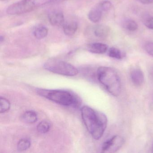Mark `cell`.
I'll list each match as a JSON object with an SVG mask.
<instances>
[{
	"label": "cell",
	"instance_id": "cell-1",
	"mask_svg": "<svg viewBox=\"0 0 153 153\" xmlns=\"http://www.w3.org/2000/svg\"><path fill=\"white\" fill-rule=\"evenodd\" d=\"M81 114L85 126L93 138L97 140L100 139L107 127L106 115L87 105L81 108Z\"/></svg>",
	"mask_w": 153,
	"mask_h": 153
},
{
	"label": "cell",
	"instance_id": "cell-2",
	"mask_svg": "<svg viewBox=\"0 0 153 153\" xmlns=\"http://www.w3.org/2000/svg\"><path fill=\"white\" fill-rule=\"evenodd\" d=\"M98 81L105 89L114 96L117 97L120 94L121 83L117 72L111 68L100 67L97 71Z\"/></svg>",
	"mask_w": 153,
	"mask_h": 153
},
{
	"label": "cell",
	"instance_id": "cell-3",
	"mask_svg": "<svg viewBox=\"0 0 153 153\" xmlns=\"http://www.w3.org/2000/svg\"><path fill=\"white\" fill-rule=\"evenodd\" d=\"M36 93L42 97L63 106L76 107L79 102L78 98L74 94L66 90L38 89Z\"/></svg>",
	"mask_w": 153,
	"mask_h": 153
},
{
	"label": "cell",
	"instance_id": "cell-4",
	"mask_svg": "<svg viewBox=\"0 0 153 153\" xmlns=\"http://www.w3.org/2000/svg\"><path fill=\"white\" fill-rule=\"evenodd\" d=\"M64 1L66 0H21L9 6L7 9V12L9 15H20L50 3Z\"/></svg>",
	"mask_w": 153,
	"mask_h": 153
},
{
	"label": "cell",
	"instance_id": "cell-5",
	"mask_svg": "<svg viewBox=\"0 0 153 153\" xmlns=\"http://www.w3.org/2000/svg\"><path fill=\"white\" fill-rule=\"evenodd\" d=\"M46 70L63 76H74L79 73L78 70L73 65L66 62L56 59L48 60L44 64Z\"/></svg>",
	"mask_w": 153,
	"mask_h": 153
},
{
	"label": "cell",
	"instance_id": "cell-6",
	"mask_svg": "<svg viewBox=\"0 0 153 153\" xmlns=\"http://www.w3.org/2000/svg\"><path fill=\"white\" fill-rule=\"evenodd\" d=\"M124 139L123 137L116 135L106 140L102 146L103 153H114L117 152L123 146Z\"/></svg>",
	"mask_w": 153,
	"mask_h": 153
},
{
	"label": "cell",
	"instance_id": "cell-7",
	"mask_svg": "<svg viewBox=\"0 0 153 153\" xmlns=\"http://www.w3.org/2000/svg\"><path fill=\"white\" fill-rule=\"evenodd\" d=\"M130 78L133 84L137 86L141 85L145 80L144 73L139 68H135L131 71Z\"/></svg>",
	"mask_w": 153,
	"mask_h": 153
},
{
	"label": "cell",
	"instance_id": "cell-8",
	"mask_svg": "<svg viewBox=\"0 0 153 153\" xmlns=\"http://www.w3.org/2000/svg\"><path fill=\"white\" fill-rule=\"evenodd\" d=\"M93 32L95 37L100 39H104L109 35L110 29L109 27L105 25H97L94 27Z\"/></svg>",
	"mask_w": 153,
	"mask_h": 153
},
{
	"label": "cell",
	"instance_id": "cell-9",
	"mask_svg": "<svg viewBox=\"0 0 153 153\" xmlns=\"http://www.w3.org/2000/svg\"><path fill=\"white\" fill-rule=\"evenodd\" d=\"M49 20L52 25H61L64 22V15L61 11H53L49 14Z\"/></svg>",
	"mask_w": 153,
	"mask_h": 153
},
{
	"label": "cell",
	"instance_id": "cell-10",
	"mask_svg": "<svg viewBox=\"0 0 153 153\" xmlns=\"http://www.w3.org/2000/svg\"><path fill=\"white\" fill-rule=\"evenodd\" d=\"M87 48L88 50L92 53L103 54L108 50V46L102 43L95 42L89 44Z\"/></svg>",
	"mask_w": 153,
	"mask_h": 153
},
{
	"label": "cell",
	"instance_id": "cell-11",
	"mask_svg": "<svg viewBox=\"0 0 153 153\" xmlns=\"http://www.w3.org/2000/svg\"><path fill=\"white\" fill-rule=\"evenodd\" d=\"M78 25L75 21H71L65 23L63 26L64 33L68 36H72L75 34L77 30Z\"/></svg>",
	"mask_w": 153,
	"mask_h": 153
},
{
	"label": "cell",
	"instance_id": "cell-12",
	"mask_svg": "<svg viewBox=\"0 0 153 153\" xmlns=\"http://www.w3.org/2000/svg\"><path fill=\"white\" fill-rule=\"evenodd\" d=\"M103 11L101 9L97 6L89 11L88 14V17L89 20L93 23H97L102 19Z\"/></svg>",
	"mask_w": 153,
	"mask_h": 153
},
{
	"label": "cell",
	"instance_id": "cell-13",
	"mask_svg": "<svg viewBox=\"0 0 153 153\" xmlns=\"http://www.w3.org/2000/svg\"><path fill=\"white\" fill-rule=\"evenodd\" d=\"M22 119L26 123H35L37 120V114L33 111H27L22 115Z\"/></svg>",
	"mask_w": 153,
	"mask_h": 153
},
{
	"label": "cell",
	"instance_id": "cell-14",
	"mask_svg": "<svg viewBox=\"0 0 153 153\" xmlns=\"http://www.w3.org/2000/svg\"><path fill=\"white\" fill-rule=\"evenodd\" d=\"M48 29L44 26H39L34 30L33 35L37 39H42L47 36Z\"/></svg>",
	"mask_w": 153,
	"mask_h": 153
},
{
	"label": "cell",
	"instance_id": "cell-15",
	"mask_svg": "<svg viewBox=\"0 0 153 153\" xmlns=\"http://www.w3.org/2000/svg\"><path fill=\"white\" fill-rule=\"evenodd\" d=\"M31 145V140L29 138L21 139L17 144V149L19 152L26 151L30 148Z\"/></svg>",
	"mask_w": 153,
	"mask_h": 153
},
{
	"label": "cell",
	"instance_id": "cell-16",
	"mask_svg": "<svg viewBox=\"0 0 153 153\" xmlns=\"http://www.w3.org/2000/svg\"><path fill=\"white\" fill-rule=\"evenodd\" d=\"M108 55L111 58L116 59H121L124 57L123 53L115 47H111L108 50Z\"/></svg>",
	"mask_w": 153,
	"mask_h": 153
},
{
	"label": "cell",
	"instance_id": "cell-17",
	"mask_svg": "<svg viewBox=\"0 0 153 153\" xmlns=\"http://www.w3.org/2000/svg\"><path fill=\"white\" fill-rule=\"evenodd\" d=\"M123 26L125 29L130 32H135L137 30V24L134 20L131 19L125 20L123 23Z\"/></svg>",
	"mask_w": 153,
	"mask_h": 153
},
{
	"label": "cell",
	"instance_id": "cell-18",
	"mask_svg": "<svg viewBox=\"0 0 153 153\" xmlns=\"http://www.w3.org/2000/svg\"><path fill=\"white\" fill-rule=\"evenodd\" d=\"M51 128L50 123L47 121L43 120L37 125L36 129L37 131L41 133L44 134L49 131Z\"/></svg>",
	"mask_w": 153,
	"mask_h": 153
},
{
	"label": "cell",
	"instance_id": "cell-19",
	"mask_svg": "<svg viewBox=\"0 0 153 153\" xmlns=\"http://www.w3.org/2000/svg\"><path fill=\"white\" fill-rule=\"evenodd\" d=\"M10 107V103L8 100L5 97H1L0 103V113H4L8 111Z\"/></svg>",
	"mask_w": 153,
	"mask_h": 153
},
{
	"label": "cell",
	"instance_id": "cell-20",
	"mask_svg": "<svg viewBox=\"0 0 153 153\" xmlns=\"http://www.w3.org/2000/svg\"><path fill=\"white\" fill-rule=\"evenodd\" d=\"M97 6L103 12H104L110 10L111 8L112 5L111 2L109 1H104L101 2Z\"/></svg>",
	"mask_w": 153,
	"mask_h": 153
},
{
	"label": "cell",
	"instance_id": "cell-21",
	"mask_svg": "<svg viewBox=\"0 0 153 153\" xmlns=\"http://www.w3.org/2000/svg\"><path fill=\"white\" fill-rule=\"evenodd\" d=\"M144 24L145 26L149 29L153 30V17H148L144 20Z\"/></svg>",
	"mask_w": 153,
	"mask_h": 153
},
{
	"label": "cell",
	"instance_id": "cell-22",
	"mask_svg": "<svg viewBox=\"0 0 153 153\" xmlns=\"http://www.w3.org/2000/svg\"><path fill=\"white\" fill-rule=\"evenodd\" d=\"M146 52L150 56L153 57V42H149L145 45Z\"/></svg>",
	"mask_w": 153,
	"mask_h": 153
},
{
	"label": "cell",
	"instance_id": "cell-23",
	"mask_svg": "<svg viewBox=\"0 0 153 153\" xmlns=\"http://www.w3.org/2000/svg\"><path fill=\"white\" fill-rule=\"evenodd\" d=\"M138 1L143 4H150L153 3V0H138Z\"/></svg>",
	"mask_w": 153,
	"mask_h": 153
},
{
	"label": "cell",
	"instance_id": "cell-24",
	"mask_svg": "<svg viewBox=\"0 0 153 153\" xmlns=\"http://www.w3.org/2000/svg\"><path fill=\"white\" fill-rule=\"evenodd\" d=\"M150 107L152 110H153V97L152 102H151V103H150Z\"/></svg>",
	"mask_w": 153,
	"mask_h": 153
},
{
	"label": "cell",
	"instance_id": "cell-25",
	"mask_svg": "<svg viewBox=\"0 0 153 153\" xmlns=\"http://www.w3.org/2000/svg\"><path fill=\"white\" fill-rule=\"evenodd\" d=\"M0 41H1V42H2L3 41H4V37L3 36H1V39H0Z\"/></svg>",
	"mask_w": 153,
	"mask_h": 153
},
{
	"label": "cell",
	"instance_id": "cell-26",
	"mask_svg": "<svg viewBox=\"0 0 153 153\" xmlns=\"http://www.w3.org/2000/svg\"><path fill=\"white\" fill-rule=\"evenodd\" d=\"M1 1H6V0H1Z\"/></svg>",
	"mask_w": 153,
	"mask_h": 153
},
{
	"label": "cell",
	"instance_id": "cell-27",
	"mask_svg": "<svg viewBox=\"0 0 153 153\" xmlns=\"http://www.w3.org/2000/svg\"></svg>",
	"mask_w": 153,
	"mask_h": 153
}]
</instances>
